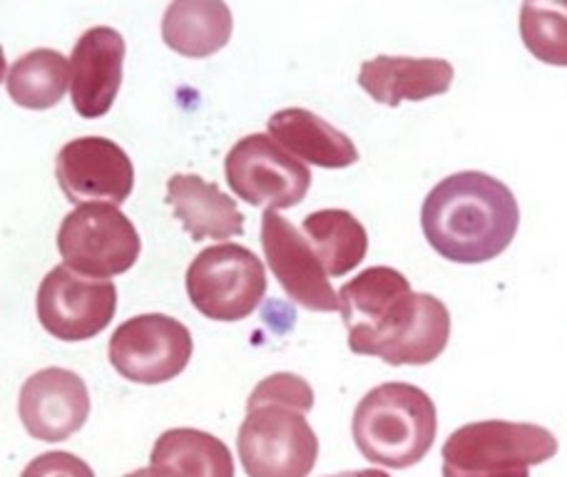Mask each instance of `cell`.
Wrapping results in <instances>:
<instances>
[{
    "instance_id": "obj_8",
    "label": "cell",
    "mask_w": 567,
    "mask_h": 477,
    "mask_svg": "<svg viewBox=\"0 0 567 477\" xmlns=\"http://www.w3.org/2000/svg\"><path fill=\"white\" fill-rule=\"evenodd\" d=\"M225 175L231 191L251 207L289 209L303 201L311 172L269 135H247L229 149Z\"/></svg>"
},
{
    "instance_id": "obj_16",
    "label": "cell",
    "mask_w": 567,
    "mask_h": 477,
    "mask_svg": "<svg viewBox=\"0 0 567 477\" xmlns=\"http://www.w3.org/2000/svg\"><path fill=\"white\" fill-rule=\"evenodd\" d=\"M167 205L195 241L245 235V217L237 201L197 175L169 177Z\"/></svg>"
},
{
    "instance_id": "obj_3",
    "label": "cell",
    "mask_w": 567,
    "mask_h": 477,
    "mask_svg": "<svg viewBox=\"0 0 567 477\" xmlns=\"http://www.w3.org/2000/svg\"><path fill=\"white\" fill-rule=\"evenodd\" d=\"M439 413L431 395L411 383H383L353 411L351 435L369 463L406 470L433 448Z\"/></svg>"
},
{
    "instance_id": "obj_26",
    "label": "cell",
    "mask_w": 567,
    "mask_h": 477,
    "mask_svg": "<svg viewBox=\"0 0 567 477\" xmlns=\"http://www.w3.org/2000/svg\"><path fill=\"white\" fill-rule=\"evenodd\" d=\"M125 477H159L155 470L152 468H140V470H135V473H130V475H125Z\"/></svg>"
},
{
    "instance_id": "obj_19",
    "label": "cell",
    "mask_w": 567,
    "mask_h": 477,
    "mask_svg": "<svg viewBox=\"0 0 567 477\" xmlns=\"http://www.w3.org/2000/svg\"><path fill=\"white\" fill-rule=\"evenodd\" d=\"M150 468L159 477H235V458L215 435L172 428L157 438Z\"/></svg>"
},
{
    "instance_id": "obj_1",
    "label": "cell",
    "mask_w": 567,
    "mask_h": 477,
    "mask_svg": "<svg viewBox=\"0 0 567 477\" xmlns=\"http://www.w3.org/2000/svg\"><path fill=\"white\" fill-rule=\"evenodd\" d=\"M349 349L389 365H429L451 339V313L431 293H413L391 267H371L339 291Z\"/></svg>"
},
{
    "instance_id": "obj_14",
    "label": "cell",
    "mask_w": 567,
    "mask_h": 477,
    "mask_svg": "<svg viewBox=\"0 0 567 477\" xmlns=\"http://www.w3.org/2000/svg\"><path fill=\"white\" fill-rule=\"evenodd\" d=\"M125 38L115 28L97 25L85 30L73 48V107L80 117L97 120L110 113L123 85Z\"/></svg>"
},
{
    "instance_id": "obj_24",
    "label": "cell",
    "mask_w": 567,
    "mask_h": 477,
    "mask_svg": "<svg viewBox=\"0 0 567 477\" xmlns=\"http://www.w3.org/2000/svg\"><path fill=\"white\" fill-rule=\"evenodd\" d=\"M20 477H95V473L85 460H80L78 455L53 450L30 460Z\"/></svg>"
},
{
    "instance_id": "obj_17",
    "label": "cell",
    "mask_w": 567,
    "mask_h": 477,
    "mask_svg": "<svg viewBox=\"0 0 567 477\" xmlns=\"http://www.w3.org/2000/svg\"><path fill=\"white\" fill-rule=\"evenodd\" d=\"M269 137L289 149V155L323 169H343L359 162V149L347 132L303 107H287L271 115Z\"/></svg>"
},
{
    "instance_id": "obj_9",
    "label": "cell",
    "mask_w": 567,
    "mask_h": 477,
    "mask_svg": "<svg viewBox=\"0 0 567 477\" xmlns=\"http://www.w3.org/2000/svg\"><path fill=\"white\" fill-rule=\"evenodd\" d=\"M38 321L58 341H87L103 333L117 311L113 281L78 273L70 267L48 271L35 299Z\"/></svg>"
},
{
    "instance_id": "obj_11",
    "label": "cell",
    "mask_w": 567,
    "mask_h": 477,
    "mask_svg": "<svg viewBox=\"0 0 567 477\" xmlns=\"http://www.w3.org/2000/svg\"><path fill=\"white\" fill-rule=\"evenodd\" d=\"M58 185L70 205L120 207L133 195L135 169L127 152L113 139L80 137L68 142L55 159Z\"/></svg>"
},
{
    "instance_id": "obj_22",
    "label": "cell",
    "mask_w": 567,
    "mask_h": 477,
    "mask_svg": "<svg viewBox=\"0 0 567 477\" xmlns=\"http://www.w3.org/2000/svg\"><path fill=\"white\" fill-rule=\"evenodd\" d=\"M520 38L540 63L567 68V3H523Z\"/></svg>"
},
{
    "instance_id": "obj_7",
    "label": "cell",
    "mask_w": 567,
    "mask_h": 477,
    "mask_svg": "<svg viewBox=\"0 0 567 477\" xmlns=\"http://www.w3.org/2000/svg\"><path fill=\"white\" fill-rule=\"evenodd\" d=\"M58 249L65 267L85 277L107 279L135 267L142 241L120 207L80 205L60 225Z\"/></svg>"
},
{
    "instance_id": "obj_20",
    "label": "cell",
    "mask_w": 567,
    "mask_h": 477,
    "mask_svg": "<svg viewBox=\"0 0 567 477\" xmlns=\"http://www.w3.org/2000/svg\"><path fill=\"white\" fill-rule=\"evenodd\" d=\"M70 83H73V65L63 53L50 48L20 55L6 73L8 95L25 110L55 107Z\"/></svg>"
},
{
    "instance_id": "obj_15",
    "label": "cell",
    "mask_w": 567,
    "mask_h": 477,
    "mask_svg": "<svg viewBox=\"0 0 567 477\" xmlns=\"http://www.w3.org/2000/svg\"><path fill=\"white\" fill-rule=\"evenodd\" d=\"M453 65L441 58L379 55L361 65L359 85L381 105L399 107L403 100L421 103L451 90Z\"/></svg>"
},
{
    "instance_id": "obj_23",
    "label": "cell",
    "mask_w": 567,
    "mask_h": 477,
    "mask_svg": "<svg viewBox=\"0 0 567 477\" xmlns=\"http://www.w3.org/2000/svg\"><path fill=\"white\" fill-rule=\"evenodd\" d=\"M259 403H281V405H291V408H297L301 413H309L313 408V391L301 375L275 373L251 391L247 408H255Z\"/></svg>"
},
{
    "instance_id": "obj_13",
    "label": "cell",
    "mask_w": 567,
    "mask_h": 477,
    "mask_svg": "<svg viewBox=\"0 0 567 477\" xmlns=\"http://www.w3.org/2000/svg\"><path fill=\"white\" fill-rule=\"evenodd\" d=\"M18 415L30 438L63 443L83 428L90 415L85 381L68 369H43L20 388Z\"/></svg>"
},
{
    "instance_id": "obj_2",
    "label": "cell",
    "mask_w": 567,
    "mask_h": 477,
    "mask_svg": "<svg viewBox=\"0 0 567 477\" xmlns=\"http://www.w3.org/2000/svg\"><path fill=\"white\" fill-rule=\"evenodd\" d=\"M431 247L455 263H485L511 247L520 227L513 191L485 172H458L439 182L421 209Z\"/></svg>"
},
{
    "instance_id": "obj_5",
    "label": "cell",
    "mask_w": 567,
    "mask_h": 477,
    "mask_svg": "<svg viewBox=\"0 0 567 477\" xmlns=\"http://www.w3.org/2000/svg\"><path fill=\"white\" fill-rule=\"evenodd\" d=\"M237 450L249 477H309L319 460V438L307 413L281 403H259L247 408Z\"/></svg>"
},
{
    "instance_id": "obj_12",
    "label": "cell",
    "mask_w": 567,
    "mask_h": 477,
    "mask_svg": "<svg viewBox=\"0 0 567 477\" xmlns=\"http://www.w3.org/2000/svg\"><path fill=\"white\" fill-rule=\"evenodd\" d=\"M261 249L271 273L293 303L309 311H339V293L331 289L317 251L277 209H267L261 217Z\"/></svg>"
},
{
    "instance_id": "obj_21",
    "label": "cell",
    "mask_w": 567,
    "mask_h": 477,
    "mask_svg": "<svg viewBox=\"0 0 567 477\" xmlns=\"http://www.w3.org/2000/svg\"><path fill=\"white\" fill-rule=\"evenodd\" d=\"M303 235L309 237L313 251L329 277H343L367 259L369 235L361 221L347 209L311 211L303 219Z\"/></svg>"
},
{
    "instance_id": "obj_18",
    "label": "cell",
    "mask_w": 567,
    "mask_h": 477,
    "mask_svg": "<svg viewBox=\"0 0 567 477\" xmlns=\"http://www.w3.org/2000/svg\"><path fill=\"white\" fill-rule=\"evenodd\" d=\"M235 18L221 0H177L162 18V40L185 58H209L231 38Z\"/></svg>"
},
{
    "instance_id": "obj_25",
    "label": "cell",
    "mask_w": 567,
    "mask_h": 477,
    "mask_svg": "<svg viewBox=\"0 0 567 477\" xmlns=\"http://www.w3.org/2000/svg\"><path fill=\"white\" fill-rule=\"evenodd\" d=\"M329 477H391L383 470H351V473H339V475H329Z\"/></svg>"
},
{
    "instance_id": "obj_6",
    "label": "cell",
    "mask_w": 567,
    "mask_h": 477,
    "mask_svg": "<svg viewBox=\"0 0 567 477\" xmlns=\"http://www.w3.org/2000/svg\"><path fill=\"white\" fill-rule=\"evenodd\" d=\"M267 293V271L255 251L239 243H215L187 269V297L212 321H245Z\"/></svg>"
},
{
    "instance_id": "obj_4",
    "label": "cell",
    "mask_w": 567,
    "mask_h": 477,
    "mask_svg": "<svg viewBox=\"0 0 567 477\" xmlns=\"http://www.w3.org/2000/svg\"><path fill=\"white\" fill-rule=\"evenodd\" d=\"M441 455L443 477H530L558 455V438L535 423L481 421L451 433Z\"/></svg>"
},
{
    "instance_id": "obj_10",
    "label": "cell",
    "mask_w": 567,
    "mask_h": 477,
    "mask_svg": "<svg viewBox=\"0 0 567 477\" xmlns=\"http://www.w3.org/2000/svg\"><path fill=\"white\" fill-rule=\"evenodd\" d=\"M192 333L185 323L165 313H142L125 321L110 339V363L123 379L157 385L187 369L192 359Z\"/></svg>"
}]
</instances>
